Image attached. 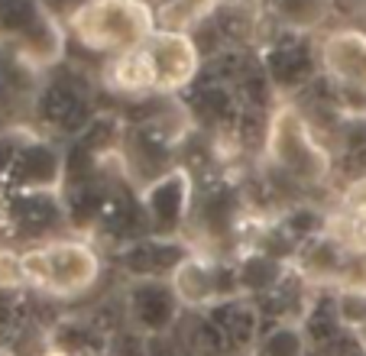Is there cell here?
I'll return each mask as SVG.
<instances>
[{
  "label": "cell",
  "instance_id": "1",
  "mask_svg": "<svg viewBox=\"0 0 366 356\" xmlns=\"http://www.w3.org/2000/svg\"><path fill=\"white\" fill-rule=\"evenodd\" d=\"M201 65H204V55L192 33L156 29L143 46L104 65L101 84L130 101L182 97L201 78Z\"/></svg>",
  "mask_w": 366,
  "mask_h": 356
},
{
  "label": "cell",
  "instance_id": "2",
  "mask_svg": "<svg viewBox=\"0 0 366 356\" xmlns=\"http://www.w3.org/2000/svg\"><path fill=\"white\" fill-rule=\"evenodd\" d=\"M259 159L266 175H272L279 185H295L298 192L327 188L334 178L331 143L295 101H279L272 107Z\"/></svg>",
  "mask_w": 366,
  "mask_h": 356
},
{
  "label": "cell",
  "instance_id": "3",
  "mask_svg": "<svg viewBox=\"0 0 366 356\" xmlns=\"http://www.w3.org/2000/svg\"><path fill=\"white\" fill-rule=\"evenodd\" d=\"M104 269L107 262H104L101 243L84 233H62L23 249L26 292L56 305L78 302L84 295L97 292L104 282Z\"/></svg>",
  "mask_w": 366,
  "mask_h": 356
},
{
  "label": "cell",
  "instance_id": "4",
  "mask_svg": "<svg viewBox=\"0 0 366 356\" xmlns=\"http://www.w3.org/2000/svg\"><path fill=\"white\" fill-rule=\"evenodd\" d=\"M149 0H78L65 16V33L94 55H127L156 33Z\"/></svg>",
  "mask_w": 366,
  "mask_h": 356
},
{
  "label": "cell",
  "instance_id": "5",
  "mask_svg": "<svg viewBox=\"0 0 366 356\" xmlns=\"http://www.w3.org/2000/svg\"><path fill=\"white\" fill-rule=\"evenodd\" d=\"M194 192L198 182L185 165L156 175L139 188V211L146 220L149 237H169V240H188V224L194 211Z\"/></svg>",
  "mask_w": 366,
  "mask_h": 356
},
{
  "label": "cell",
  "instance_id": "6",
  "mask_svg": "<svg viewBox=\"0 0 366 356\" xmlns=\"http://www.w3.org/2000/svg\"><path fill=\"white\" fill-rule=\"evenodd\" d=\"M169 282L185 311H207L221 302L240 298L234 256H217L198 247L188 249V256L179 262Z\"/></svg>",
  "mask_w": 366,
  "mask_h": 356
},
{
  "label": "cell",
  "instance_id": "7",
  "mask_svg": "<svg viewBox=\"0 0 366 356\" xmlns=\"http://www.w3.org/2000/svg\"><path fill=\"white\" fill-rule=\"evenodd\" d=\"M65 185V146L46 133L26 130L14 152L7 175L0 178L4 194H59Z\"/></svg>",
  "mask_w": 366,
  "mask_h": 356
},
{
  "label": "cell",
  "instance_id": "8",
  "mask_svg": "<svg viewBox=\"0 0 366 356\" xmlns=\"http://www.w3.org/2000/svg\"><path fill=\"white\" fill-rule=\"evenodd\" d=\"M127 327L143 337H169L179 330L185 308L169 279H130L120 295Z\"/></svg>",
  "mask_w": 366,
  "mask_h": 356
},
{
  "label": "cell",
  "instance_id": "9",
  "mask_svg": "<svg viewBox=\"0 0 366 356\" xmlns=\"http://www.w3.org/2000/svg\"><path fill=\"white\" fill-rule=\"evenodd\" d=\"M318 65L334 88L366 97V29H327L318 39Z\"/></svg>",
  "mask_w": 366,
  "mask_h": 356
},
{
  "label": "cell",
  "instance_id": "10",
  "mask_svg": "<svg viewBox=\"0 0 366 356\" xmlns=\"http://www.w3.org/2000/svg\"><path fill=\"white\" fill-rule=\"evenodd\" d=\"M192 243L169 240V237H137L114 249V266L130 279H172L179 262L188 256Z\"/></svg>",
  "mask_w": 366,
  "mask_h": 356
},
{
  "label": "cell",
  "instance_id": "11",
  "mask_svg": "<svg viewBox=\"0 0 366 356\" xmlns=\"http://www.w3.org/2000/svg\"><path fill=\"white\" fill-rule=\"evenodd\" d=\"M224 0H156V26L175 29V33H194L217 14Z\"/></svg>",
  "mask_w": 366,
  "mask_h": 356
},
{
  "label": "cell",
  "instance_id": "12",
  "mask_svg": "<svg viewBox=\"0 0 366 356\" xmlns=\"http://www.w3.org/2000/svg\"><path fill=\"white\" fill-rule=\"evenodd\" d=\"M308 340H305L302 324L285 321V324H272L259 334V340L253 343L249 356H308Z\"/></svg>",
  "mask_w": 366,
  "mask_h": 356
},
{
  "label": "cell",
  "instance_id": "13",
  "mask_svg": "<svg viewBox=\"0 0 366 356\" xmlns=\"http://www.w3.org/2000/svg\"><path fill=\"white\" fill-rule=\"evenodd\" d=\"M26 292V272H23V249L0 247V295H23Z\"/></svg>",
  "mask_w": 366,
  "mask_h": 356
},
{
  "label": "cell",
  "instance_id": "14",
  "mask_svg": "<svg viewBox=\"0 0 366 356\" xmlns=\"http://www.w3.org/2000/svg\"><path fill=\"white\" fill-rule=\"evenodd\" d=\"M230 356H249V353H230Z\"/></svg>",
  "mask_w": 366,
  "mask_h": 356
},
{
  "label": "cell",
  "instance_id": "15",
  "mask_svg": "<svg viewBox=\"0 0 366 356\" xmlns=\"http://www.w3.org/2000/svg\"><path fill=\"white\" fill-rule=\"evenodd\" d=\"M185 356H188V353H185Z\"/></svg>",
  "mask_w": 366,
  "mask_h": 356
}]
</instances>
